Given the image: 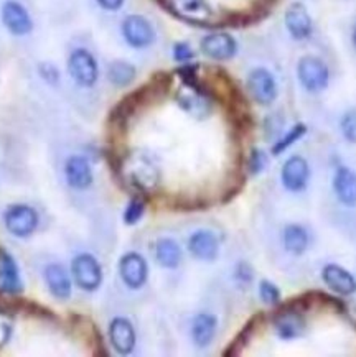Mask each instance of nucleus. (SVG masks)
<instances>
[{"instance_id":"f257e3e1","label":"nucleus","mask_w":356,"mask_h":357,"mask_svg":"<svg viewBox=\"0 0 356 357\" xmlns=\"http://www.w3.org/2000/svg\"><path fill=\"white\" fill-rule=\"evenodd\" d=\"M195 65H184L178 70V75L181 77L180 88L175 93V100L181 111L188 116L203 121L213 114L214 109V94L213 91L205 86L196 76Z\"/></svg>"},{"instance_id":"f03ea898","label":"nucleus","mask_w":356,"mask_h":357,"mask_svg":"<svg viewBox=\"0 0 356 357\" xmlns=\"http://www.w3.org/2000/svg\"><path fill=\"white\" fill-rule=\"evenodd\" d=\"M117 175L126 186L132 188L135 195L149 196L161 185V170L149 155L127 153L117 160Z\"/></svg>"},{"instance_id":"7ed1b4c3","label":"nucleus","mask_w":356,"mask_h":357,"mask_svg":"<svg viewBox=\"0 0 356 357\" xmlns=\"http://www.w3.org/2000/svg\"><path fill=\"white\" fill-rule=\"evenodd\" d=\"M162 6L185 24L195 26L216 25V12L208 0H162Z\"/></svg>"},{"instance_id":"20e7f679","label":"nucleus","mask_w":356,"mask_h":357,"mask_svg":"<svg viewBox=\"0 0 356 357\" xmlns=\"http://www.w3.org/2000/svg\"><path fill=\"white\" fill-rule=\"evenodd\" d=\"M272 326L282 341H294L307 331V318L304 311L292 306L289 301L279 303L272 313Z\"/></svg>"},{"instance_id":"39448f33","label":"nucleus","mask_w":356,"mask_h":357,"mask_svg":"<svg viewBox=\"0 0 356 357\" xmlns=\"http://www.w3.org/2000/svg\"><path fill=\"white\" fill-rule=\"evenodd\" d=\"M297 77H299L300 86L309 93H320L327 89L330 82V70L327 63L318 56H302L297 63Z\"/></svg>"},{"instance_id":"423d86ee","label":"nucleus","mask_w":356,"mask_h":357,"mask_svg":"<svg viewBox=\"0 0 356 357\" xmlns=\"http://www.w3.org/2000/svg\"><path fill=\"white\" fill-rule=\"evenodd\" d=\"M68 73L77 86L93 88L99 79V65L89 50L76 48L68 58Z\"/></svg>"},{"instance_id":"0eeeda50","label":"nucleus","mask_w":356,"mask_h":357,"mask_svg":"<svg viewBox=\"0 0 356 357\" xmlns=\"http://www.w3.org/2000/svg\"><path fill=\"white\" fill-rule=\"evenodd\" d=\"M246 88H248L251 99L259 106H271L277 99L276 77L266 68H254L246 79Z\"/></svg>"},{"instance_id":"6e6552de","label":"nucleus","mask_w":356,"mask_h":357,"mask_svg":"<svg viewBox=\"0 0 356 357\" xmlns=\"http://www.w3.org/2000/svg\"><path fill=\"white\" fill-rule=\"evenodd\" d=\"M121 31L126 43L129 45L131 48L135 50L149 48L150 45H154L155 38H157L154 25L150 24L147 18L142 15H137V13L127 15L124 20H122Z\"/></svg>"},{"instance_id":"1a4fd4ad","label":"nucleus","mask_w":356,"mask_h":357,"mask_svg":"<svg viewBox=\"0 0 356 357\" xmlns=\"http://www.w3.org/2000/svg\"><path fill=\"white\" fill-rule=\"evenodd\" d=\"M76 285L84 291H94L103 283V268L91 254H80L71 262Z\"/></svg>"},{"instance_id":"9d476101","label":"nucleus","mask_w":356,"mask_h":357,"mask_svg":"<svg viewBox=\"0 0 356 357\" xmlns=\"http://www.w3.org/2000/svg\"><path fill=\"white\" fill-rule=\"evenodd\" d=\"M7 231L15 237H29L38 227V213L29 204H13L3 214Z\"/></svg>"},{"instance_id":"9b49d317","label":"nucleus","mask_w":356,"mask_h":357,"mask_svg":"<svg viewBox=\"0 0 356 357\" xmlns=\"http://www.w3.org/2000/svg\"><path fill=\"white\" fill-rule=\"evenodd\" d=\"M200 50L213 61H230L237 53V41L226 31H213L200 41Z\"/></svg>"},{"instance_id":"f8f14e48","label":"nucleus","mask_w":356,"mask_h":357,"mask_svg":"<svg viewBox=\"0 0 356 357\" xmlns=\"http://www.w3.org/2000/svg\"><path fill=\"white\" fill-rule=\"evenodd\" d=\"M310 180V167L309 162L300 155H292L285 160L281 170L282 186L292 193H300L309 185Z\"/></svg>"},{"instance_id":"ddd939ff","label":"nucleus","mask_w":356,"mask_h":357,"mask_svg":"<svg viewBox=\"0 0 356 357\" xmlns=\"http://www.w3.org/2000/svg\"><path fill=\"white\" fill-rule=\"evenodd\" d=\"M119 275L131 290H139L145 285L149 277V265L137 252H129L119 260Z\"/></svg>"},{"instance_id":"4468645a","label":"nucleus","mask_w":356,"mask_h":357,"mask_svg":"<svg viewBox=\"0 0 356 357\" xmlns=\"http://www.w3.org/2000/svg\"><path fill=\"white\" fill-rule=\"evenodd\" d=\"M2 24L6 29L15 36H25L34 30V20L27 8L17 0H7L0 10Z\"/></svg>"},{"instance_id":"2eb2a0df","label":"nucleus","mask_w":356,"mask_h":357,"mask_svg":"<svg viewBox=\"0 0 356 357\" xmlns=\"http://www.w3.org/2000/svg\"><path fill=\"white\" fill-rule=\"evenodd\" d=\"M284 24L294 40H307L313 31V20L302 2H292L285 8Z\"/></svg>"},{"instance_id":"dca6fc26","label":"nucleus","mask_w":356,"mask_h":357,"mask_svg":"<svg viewBox=\"0 0 356 357\" xmlns=\"http://www.w3.org/2000/svg\"><path fill=\"white\" fill-rule=\"evenodd\" d=\"M109 340L116 352L121 356H129L135 349V329L127 318H114L109 324Z\"/></svg>"},{"instance_id":"f3484780","label":"nucleus","mask_w":356,"mask_h":357,"mask_svg":"<svg viewBox=\"0 0 356 357\" xmlns=\"http://www.w3.org/2000/svg\"><path fill=\"white\" fill-rule=\"evenodd\" d=\"M322 280L333 293L350 296L356 293V278L339 264H327L322 270Z\"/></svg>"},{"instance_id":"a211bd4d","label":"nucleus","mask_w":356,"mask_h":357,"mask_svg":"<svg viewBox=\"0 0 356 357\" xmlns=\"http://www.w3.org/2000/svg\"><path fill=\"white\" fill-rule=\"evenodd\" d=\"M24 290L18 265L7 250L0 249V293L7 296H17Z\"/></svg>"},{"instance_id":"6ab92c4d","label":"nucleus","mask_w":356,"mask_h":357,"mask_svg":"<svg viewBox=\"0 0 356 357\" xmlns=\"http://www.w3.org/2000/svg\"><path fill=\"white\" fill-rule=\"evenodd\" d=\"M188 250L195 259L208 262V260L216 259L218 254H220V241L212 231L200 229V231L190 236Z\"/></svg>"},{"instance_id":"aec40b11","label":"nucleus","mask_w":356,"mask_h":357,"mask_svg":"<svg viewBox=\"0 0 356 357\" xmlns=\"http://www.w3.org/2000/svg\"><path fill=\"white\" fill-rule=\"evenodd\" d=\"M66 183L73 190H86L93 183V170L88 160L81 155H73L65 163Z\"/></svg>"},{"instance_id":"412c9836","label":"nucleus","mask_w":356,"mask_h":357,"mask_svg":"<svg viewBox=\"0 0 356 357\" xmlns=\"http://www.w3.org/2000/svg\"><path fill=\"white\" fill-rule=\"evenodd\" d=\"M333 191L341 204L356 206V172L339 167L333 176Z\"/></svg>"},{"instance_id":"4be33fe9","label":"nucleus","mask_w":356,"mask_h":357,"mask_svg":"<svg viewBox=\"0 0 356 357\" xmlns=\"http://www.w3.org/2000/svg\"><path fill=\"white\" fill-rule=\"evenodd\" d=\"M45 282L57 300H68L71 296V280L63 265L50 264L45 268Z\"/></svg>"},{"instance_id":"5701e85b","label":"nucleus","mask_w":356,"mask_h":357,"mask_svg":"<svg viewBox=\"0 0 356 357\" xmlns=\"http://www.w3.org/2000/svg\"><path fill=\"white\" fill-rule=\"evenodd\" d=\"M216 317L209 313H200L193 319V324H191V340H193L195 346L200 347V349H205V347L212 344L214 334H216Z\"/></svg>"},{"instance_id":"b1692460","label":"nucleus","mask_w":356,"mask_h":357,"mask_svg":"<svg viewBox=\"0 0 356 357\" xmlns=\"http://www.w3.org/2000/svg\"><path fill=\"white\" fill-rule=\"evenodd\" d=\"M282 241H284V247L289 254L302 255L309 247V232L300 224H289L284 229Z\"/></svg>"},{"instance_id":"393cba45","label":"nucleus","mask_w":356,"mask_h":357,"mask_svg":"<svg viewBox=\"0 0 356 357\" xmlns=\"http://www.w3.org/2000/svg\"><path fill=\"white\" fill-rule=\"evenodd\" d=\"M155 257H157V262L162 265L163 268H177L181 262V249L178 245L177 241L168 239V237H163L157 242L155 245Z\"/></svg>"},{"instance_id":"a878e982","label":"nucleus","mask_w":356,"mask_h":357,"mask_svg":"<svg viewBox=\"0 0 356 357\" xmlns=\"http://www.w3.org/2000/svg\"><path fill=\"white\" fill-rule=\"evenodd\" d=\"M264 323V314L259 313L255 314L249 319L248 323H246V326L241 329V333H237L236 340L231 342L230 347H228V351H225V356H237L243 352V349L246 346L249 344L251 340L254 337V334L259 331V328H261V324Z\"/></svg>"},{"instance_id":"bb28decb","label":"nucleus","mask_w":356,"mask_h":357,"mask_svg":"<svg viewBox=\"0 0 356 357\" xmlns=\"http://www.w3.org/2000/svg\"><path fill=\"white\" fill-rule=\"evenodd\" d=\"M137 76L135 66L124 59H116L107 68V79L116 88H127L134 82Z\"/></svg>"},{"instance_id":"cd10ccee","label":"nucleus","mask_w":356,"mask_h":357,"mask_svg":"<svg viewBox=\"0 0 356 357\" xmlns=\"http://www.w3.org/2000/svg\"><path fill=\"white\" fill-rule=\"evenodd\" d=\"M305 134H307V126H305V123H300V122L295 123V126L292 127V129L287 130L285 134H281L272 145L271 152L274 157H277V155L284 153L285 150H289L292 145H295L297 142L302 139V137H305Z\"/></svg>"},{"instance_id":"c85d7f7f","label":"nucleus","mask_w":356,"mask_h":357,"mask_svg":"<svg viewBox=\"0 0 356 357\" xmlns=\"http://www.w3.org/2000/svg\"><path fill=\"white\" fill-rule=\"evenodd\" d=\"M145 198H147V196L134 195L129 203H127L124 211V222L127 226H134V224H137L144 218L145 208H147V199Z\"/></svg>"},{"instance_id":"c756f323","label":"nucleus","mask_w":356,"mask_h":357,"mask_svg":"<svg viewBox=\"0 0 356 357\" xmlns=\"http://www.w3.org/2000/svg\"><path fill=\"white\" fill-rule=\"evenodd\" d=\"M267 165H269V158L264 150H261V149L251 150L248 162H246V167H248L249 175H253V176L261 175V173L267 168Z\"/></svg>"},{"instance_id":"7c9ffc66","label":"nucleus","mask_w":356,"mask_h":357,"mask_svg":"<svg viewBox=\"0 0 356 357\" xmlns=\"http://www.w3.org/2000/svg\"><path fill=\"white\" fill-rule=\"evenodd\" d=\"M259 296H261V301L267 306H277L281 303V290L277 288L276 283L262 280L259 283Z\"/></svg>"},{"instance_id":"2f4dec72","label":"nucleus","mask_w":356,"mask_h":357,"mask_svg":"<svg viewBox=\"0 0 356 357\" xmlns=\"http://www.w3.org/2000/svg\"><path fill=\"white\" fill-rule=\"evenodd\" d=\"M340 130L346 142L356 144V109L345 112V116L340 121Z\"/></svg>"},{"instance_id":"473e14b6","label":"nucleus","mask_w":356,"mask_h":357,"mask_svg":"<svg viewBox=\"0 0 356 357\" xmlns=\"http://www.w3.org/2000/svg\"><path fill=\"white\" fill-rule=\"evenodd\" d=\"M172 54L173 59H175L177 63H181V65H188V63L193 61L196 56L195 50L191 48V45L186 43V41H177L172 48Z\"/></svg>"},{"instance_id":"72a5a7b5","label":"nucleus","mask_w":356,"mask_h":357,"mask_svg":"<svg viewBox=\"0 0 356 357\" xmlns=\"http://www.w3.org/2000/svg\"><path fill=\"white\" fill-rule=\"evenodd\" d=\"M13 333V319L10 311L0 306V349L10 341Z\"/></svg>"},{"instance_id":"f704fd0d","label":"nucleus","mask_w":356,"mask_h":357,"mask_svg":"<svg viewBox=\"0 0 356 357\" xmlns=\"http://www.w3.org/2000/svg\"><path fill=\"white\" fill-rule=\"evenodd\" d=\"M40 75L47 82L50 84H57L58 79H59V73L57 70V66L52 65V63H43V65H40Z\"/></svg>"},{"instance_id":"c9c22d12","label":"nucleus","mask_w":356,"mask_h":357,"mask_svg":"<svg viewBox=\"0 0 356 357\" xmlns=\"http://www.w3.org/2000/svg\"><path fill=\"white\" fill-rule=\"evenodd\" d=\"M254 273H253V268L249 267L248 264H239L236 268V278L239 280L241 283H249L253 280Z\"/></svg>"},{"instance_id":"e433bc0d","label":"nucleus","mask_w":356,"mask_h":357,"mask_svg":"<svg viewBox=\"0 0 356 357\" xmlns=\"http://www.w3.org/2000/svg\"><path fill=\"white\" fill-rule=\"evenodd\" d=\"M96 2H98V6L104 8V10L117 12L119 8L124 6L126 0H96Z\"/></svg>"},{"instance_id":"4c0bfd02","label":"nucleus","mask_w":356,"mask_h":357,"mask_svg":"<svg viewBox=\"0 0 356 357\" xmlns=\"http://www.w3.org/2000/svg\"><path fill=\"white\" fill-rule=\"evenodd\" d=\"M351 38H353V45H355V48H356V25H355V29H353V36H351Z\"/></svg>"}]
</instances>
